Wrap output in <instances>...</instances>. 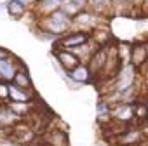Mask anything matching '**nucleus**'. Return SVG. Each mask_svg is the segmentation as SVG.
Here are the masks:
<instances>
[{
    "instance_id": "9b49d317",
    "label": "nucleus",
    "mask_w": 148,
    "mask_h": 146,
    "mask_svg": "<svg viewBox=\"0 0 148 146\" xmlns=\"http://www.w3.org/2000/svg\"><path fill=\"white\" fill-rule=\"evenodd\" d=\"M61 5H63V0H40L33 5V9L38 18H44V16L52 14L54 11H59Z\"/></svg>"
},
{
    "instance_id": "f257e3e1",
    "label": "nucleus",
    "mask_w": 148,
    "mask_h": 146,
    "mask_svg": "<svg viewBox=\"0 0 148 146\" xmlns=\"http://www.w3.org/2000/svg\"><path fill=\"white\" fill-rule=\"evenodd\" d=\"M73 19L70 16H66L61 9L59 11H54L52 14L49 16H44V18H38V30L44 31L47 37H61L64 35L70 26H71Z\"/></svg>"
},
{
    "instance_id": "f8f14e48",
    "label": "nucleus",
    "mask_w": 148,
    "mask_h": 146,
    "mask_svg": "<svg viewBox=\"0 0 148 146\" xmlns=\"http://www.w3.org/2000/svg\"><path fill=\"white\" fill-rule=\"evenodd\" d=\"M117 143L120 146H138V144L143 143V134L139 130H131L129 129L127 132H124L117 137Z\"/></svg>"
},
{
    "instance_id": "412c9836",
    "label": "nucleus",
    "mask_w": 148,
    "mask_h": 146,
    "mask_svg": "<svg viewBox=\"0 0 148 146\" xmlns=\"http://www.w3.org/2000/svg\"><path fill=\"white\" fill-rule=\"evenodd\" d=\"M14 54L9 50V49H5V47H0V59H9V57H12Z\"/></svg>"
},
{
    "instance_id": "6e6552de",
    "label": "nucleus",
    "mask_w": 148,
    "mask_h": 146,
    "mask_svg": "<svg viewBox=\"0 0 148 146\" xmlns=\"http://www.w3.org/2000/svg\"><path fill=\"white\" fill-rule=\"evenodd\" d=\"M40 137L47 146H68V136L61 129H51L49 127Z\"/></svg>"
},
{
    "instance_id": "aec40b11",
    "label": "nucleus",
    "mask_w": 148,
    "mask_h": 146,
    "mask_svg": "<svg viewBox=\"0 0 148 146\" xmlns=\"http://www.w3.org/2000/svg\"><path fill=\"white\" fill-rule=\"evenodd\" d=\"M9 101V84L0 82V103H7Z\"/></svg>"
},
{
    "instance_id": "5701e85b",
    "label": "nucleus",
    "mask_w": 148,
    "mask_h": 146,
    "mask_svg": "<svg viewBox=\"0 0 148 146\" xmlns=\"http://www.w3.org/2000/svg\"><path fill=\"white\" fill-rule=\"evenodd\" d=\"M145 4H146V5H148V0H145Z\"/></svg>"
},
{
    "instance_id": "2eb2a0df",
    "label": "nucleus",
    "mask_w": 148,
    "mask_h": 146,
    "mask_svg": "<svg viewBox=\"0 0 148 146\" xmlns=\"http://www.w3.org/2000/svg\"><path fill=\"white\" fill-rule=\"evenodd\" d=\"M68 75H70V78H71L73 82H79V84H87V82L92 78L89 68H87L86 64H82V63H80L75 70H71Z\"/></svg>"
},
{
    "instance_id": "1a4fd4ad",
    "label": "nucleus",
    "mask_w": 148,
    "mask_h": 146,
    "mask_svg": "<svg viewBox=\"0 0 148 146\" xmlns=\"http://www.w3.org/2000/svg\"><path fill=\"white\" fill-rule=\"evenodd\" d=\"M105 61H106V45L105 47H99L96 49V52L91 56L89 59V71L92 77H99L103 73V68H105Z\"/></svg>"
},
{
    "instance_id": "a211bd4d",
    "label": "nucleus",
    "mask_w": 148,
    "mask_h": 146,
    "mask_svg": "<svg viewBox=\"0 0 148 146\" xmlns=\"http://www.w3.org/2000/svg\"><path fill=\"white\" fill-rule=\"evenodd\" d=\"M19 118L7 108V104H0V129H7L18 123Z\"/></svg>"
},
{
    "instance_id": "4be33fe9",
    "label": "nucleus",
    "mask_w": 148,
    "mask_h": 146,
    "mask_svg": "<svg viewBox=\"0 0 148 146\" xmlns=\"http://www.w3.org/2000/svg\"><path fill=\"white\" fill-rule=\"evenodd\" d=\"M68 2H73V4H75V5H79L82 11H84V7L87 5V2H89V0H68Z\"/></svg>"
},
{
    "instance_id": "39448f33",
    "label": "nucleus",
    "mask_w": 148,
    "mask_h": 146,
    "mask_svg": "<svg viewBox=\"0 0 148 146\" xmlns=\"http://www.w3.org/2000/svg\"><path fill=\"white\" fill-rule=\"evenodd\" d=\"M54 56H56V59H58V63H59V66L66 71V73H70L71 70H75L79 64H80V59L73 54L71 50H68V49H61V47H54Z\"/></svg>"
},
{
    "instance_id": "f03ea898",
    "label": "nucleus",
    "mask_w": 148,
    "mask_h": 146,
    "mask_svg": "<svg viewBox=\"0 0 148 146\" xmlns=\"http://www.w3.org/2000/svg\"><path fill=\"white\" fill-rule=\"evenodd\" d=\"M124 66L120 56H119V45L117 44H112V45H106V61H105V68H103V73L99 77H106V78H113L117 77V73L120 71V68Z\"/></svg>"
},
{
    "instance_id": "dca6fc26",
    "label": "nucleus",
    "mask_w": 148,
    "mask_h": 146,
    "mask_svg": "<svg viewBox=\"0 0 148 146\" xmlns=\"http://www.w3.org/2000/svg\"><path fill=\"white\" fill-rule=\"evenodd\" d=\"M112 117H113L117 122H125V123H129V122L134 118V110H132V106H129V104H119V106L112 111Z\"/></svg>"
},
{
    "instance_id": "20e7f679",
    "label": "nucleus",
    "mask_w": 148,
    "mask_h": 146,
    "mask_svg": "<svg viewBox=\"0 0 148 146\" xmlns=\"http://www.w3.org/2000/svg\"><path fill=\"white\" fill-rule=\"evenodd\" d=\"M146 61H148V42L146 40L134 42L129 52V64H132L134 68H141Z\"/></svg>"
},
{
    "instance_id": "ddd939ff",
    "label": "nucleus",
    "mask_w": 148,
    "mask_h": 146,
    "mask_svg": "<svg viewBox=\"0 0 148 146\" xmlns=\"http://www.w3.org/2000/svg\"><path fill=\"white\" fill-rule=\"evenodd\" d=\"M5 12L11 19H21V18L26 16L28 9L21 2H18V0H7L5 2Z\"/></svg>"
},
{
    "instance_id": "423d86ee",
    "label": "nucleus",
    "mask_w": 148,
    "mask_h": 146,
    "mask_svg": "<svg viewBox=\"0 0 148 146\" xmlns=\"http://www.w3.org/2000/svg\"><path fill=\"white\" fill-rule=\"evenodd\" d=\"M134 66L132 64H125L120 68V71L117 73V84H115V89L119 92H125V91H131L132 84H134Z\"/></svg>"
},
{
    "instance_id": "4468645a",
    "label": "nucleus",
    "mask_w": 148,
    "mask_h": 146,
    "mask_svg": "<svg viewBox=\"0 0 148 146\" xmlns=\"http://www.w3.org/2000/svg\"><path fill=\"white\" fill-rule=\"evenodd\" d=\"M7 104V108L21 120V118H26L30 113H32V110H33V103H14V101H7L5 103Z\"/></svg>"
},
{
    "instance_id": "0eeeda50",
    "label": "nucleus",
    "mask_w": 148,
    "mask_h": 146,
    "mask_svg": "<svg viewBox=\"0 0 148 146\" xmlns=\"http://www.w3.org/2000/svg\"><path fill=\"white\" fill-rule=\"evenodd\" d=\"M18 63H19V57L12 56L9 59H0V82L4 84H11L14 75L18 73Z\"/></svg>"
},
{
    "instance_id": "9d476101",
    "label": "nucleus",
    "mask_w": 148,
    "mask_h": 146,
    "mask_svg": "<svg viewBox=\"0 0 148 146\" xmlns=\"http://www.w3.org/2000/svg\"><path fill=\"white\" fill-rule=\"evenodd\" d=\"M35 99H37L35 91H25V89H19V87L9 84V101H14V103H33Z\"/></svg>"
},
{
    "instance_id": "7ed1b4c3",
    "label": "nucleus",
    "mask_w": 148,
    "mask_h": 146,
    "mask_svg": "<svg viewBox=\"0 0 148 146\" xmlns=\"http://www.w3.org/2000/svg\"><path fill=\"white\" fill-rule=\"evenodd\" d=\"M89 40H91V33H87V31H73V33H68V35L61 37L56 45L61 47V49L75 50V49L86 45Z\"/></svg>"
},
{
    "instance_id": "f3484780",
    "label": "nucleus",
    "mask_w": 148,
    "mask_h": 146,
    "mask_svg": "<svg viewBox=\"0 0 148 146\" xmlns=\"http://www.w3.org/2000/svg\"><path fill=\"white\" fill-rule=\"evenodd\" d=\"M11 84L19 87V89H25V91H33V84H32V78L28 75V70H18V73L14 75Z\"/></svg>"
},
{
    "instance_id": "6ab92c4d",
    "label": "nucleus",
    "mask_w": 148,
    "mask_h": 146,
    "mask_svg": "<svg viewBox=\"0 0 148 146\" xmlns=\"http://www.w3.org/2000/svg\"><path fill=\"white\" fill-rule=\"evenodd\" d=\"M92 9L96 14H106L112 9V0H92Z\"/></svg>"
},
{
    "instance_id": "b1692460",
    "label": "nucleus",
    "mask_w": 148,
    "mask_h": 146,
    "mask_svg": "<svg viewBox=\"0 0 148 146\" xmlns=\"http://www.w3.org/2000/svg\"><path fill=\"white\" fill-rule=\"evenodd\" d=\"M146 118H148V115H146Z\"/></svg>"
}]
</instances>
